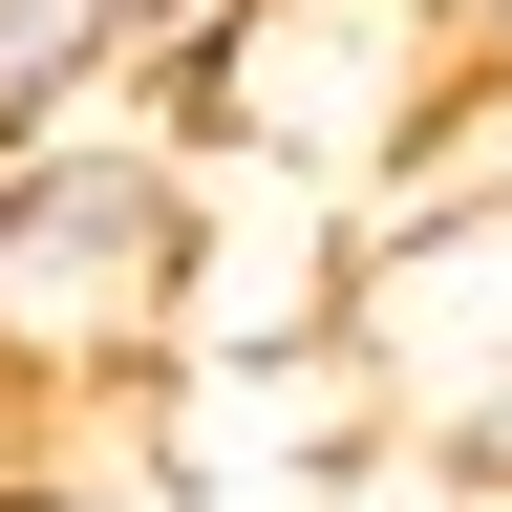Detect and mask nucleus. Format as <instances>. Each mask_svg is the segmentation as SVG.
Wrapping results in <instances>:
<instances>
[{
  "label": "nucleus",
  "instance_id": "1",
  "mask_svg": "<svg viewBox=\"0 0 512 512\" xmlns=\"http://www.w3.org/2000/svg\"><path fill=\"white\" fill-rule=\"evenodd\" d=\"M171 278H192V150L150 107H86L64 150L0 171V363L43 406H150L171 384Z\"/></svg>",
  "mask_w": 512,
  "mask_h": 512
},
{
  "label": "nucleus",
  "instance_id": "2",
  "mask_svg": "<svg viewBox=\"0 0 512 512\" xmlns=\"http://www.w3.org/2000/svg\"><path fill=\"white\" fill-rule=\"evenodd\" d=\"M128 107H150L171 150H256V171L384 192L448 107H470V43H448V0H214Z\"/></svg>",
  "mask_w": 512,
  "mask_h": 512
},
{
  "label": "nucleus",
  "instance_id": "3",
  "mask_svg": "<svg viewBox=\"0 0 512 512\" xmlns=\"http://www.w3.org/2000/svg\"><path fill=\"white\" fill-rule=\"evenodd\" d=\"M342 342L384 363V406L427 448L512 406V192H363V278H342Z\"/></svg>",
  "mask_w": 512,
  "mask_h": 512
},
{
  "label": "nucleus",
  "instance_id": "4",
  "mask_svg": "<svg viewBox=\"0 0 512 512\" xmlns=\"http://www.w3.org/2000/svg\"><path fill=\"white\" fill-rule=\"evenodd\" d=\"M342 278H363V192L256 171V150H192V278H171V363H278V342H342Z\"/></svg>",
  "mask_w": 512,
  "mask_h": 512
},
{
  "label": "nucleus",
  "instance_id": "5",
  "mask_svg": "<svg viewBox=\"0 0 512 512\" xmlns=\"http://www.w3.org/2000/svg\"><path fill=\"white\" fill-rule=\"evenodd\" d=\"M406 171H427V192H512V64H491V86H470V107L427 128ZM406 171H384V192H406Z\"/></svg>",
  "mask_w": 512,
  "mask_h": 512
},
{
  "label": "nucleus",
  "instance_id": "6",
  "mask_svg": "<svg viewBox=\"0 0 512 512\" xmlns=\"http://www.w3.org/2000/svg\"><path fill=\"white\" fill-rule=\"evenodd\" d=\"M43 427H86V406H43V384H22V363H0V512H43V470H64V448H43Z\"/></svg>",
  "mask_w": 512,
  "mask_h": 512
}]
</instances>
